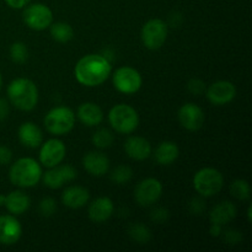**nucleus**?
<instances>
[{"label": "nucleus", "instance_id": "obj_36", "mask_svg": "<svg viewBox=\"0 0 252 252\" xmlns=\"http://www.w3.org/2000/svg\"><path fill=\"white\" fill-rule=\"evenodd\" d=\"M30 1L31 0H5L7 6H10L11 9H24L30 4Z\"/></svg>", "mask_w": 252, "mask_h": 252}, {"label": "nucleus", "instance_id": "obj_35", "mask_svg": "<svg viewBox=\"0 0 252 252\" xmlns=\"http://www.w3.org/2000/svg\"><path fill=\"white\" fill-rule=\"evenodd\" d=\"M12 159V152L6 147L0 145V165L10 164Z\"/></svg>", "mask_w": 252, "mask_h": 252}, {"label": "nucleus", "instance_id": "obj_28", "mask_svg": "<svg viewBox=\"0 0 252 252\" xmlns=\"http://www.w3.org/2000/svg\"><path fill=\"white\" fill-rule=\"evenodd\" d=\"M128 234L133 240L139 244H147L152 239V233H150L149 228L139 223L132 224L128 229Z\"/></svg>", "mask_w": 252, "mask_h": 252}, {"label": "nucleus", "instance_id": "obj_11", "mask_svg": "<svg viewBox=\"0 0 252 252\" xmlns=\"http://www.w3.org/2000/svg\"><path fill=\"white\" fill-rule=\"evenodd\" d=\"M66 148L62 140L49 139L46 143H42L41 150H39V161L47 169L58 166L65 159Z\"/></svg>", "mask_w": 252, "mask_h": 252}, {"label": "nucleus", "instance_id": "obj_9", "mask_svg": "<svg viewBox=\"0 0 252 252\" xmlns=\"http://www.w3.org/2000/svg\"><path fill=\"white\" fill-rule=\"evenodd\" d=\"M22 17L26 26L34 31H43L48 29L53 22V12L46 4L42 2L27 5Z\"/></svg>", "mask_w": 252, "mask_h": 252}, {"label": "nucleus", "instance_id": "obj_25", "mask_svg": "<svg viewBox=\"0 0 252 252\" xmlns=\"http://www.w3.org/2000/svg\"><path fill=\"white\" fill-rule=\"evenodd\" d=\"M51 36L54 41L59 43H66L71 41L74 37V30L66 22H52L51 26Z\"/></svg>", "mask_w": 252, "mask_h": 252}, {"label": "nucleus", "instance_id": "obj_13", "mask_svg": "<svg viewBox=\"0 0 252 252\" xmlns=\"http://www.w3.org/2000/svg\"><path fill=\"white\" fill-rule=\"evenodd\" d=\"M207 98L216 106H224L230 103L236 96V88L231 81L219 80L212 84L206 91Z\"/></svg>", "mask_w": 252, "mask_h": 252}, {"label": "nucleus", "instance_id": "obj_4", "mask_svg": "<svg viewBox=\"0 0 252 252\" xmlns=\"http://www.w3.org/2000/svg\"><path fill=\"white\" fill-rule=\"evenodd\" d=\"M108 122L115 132L120 134H130L139 126V115L132 106L118 103L108 112Z\"/></svg>", "mask_w": 252, "mask_h": 252}, {"label": "nucleus", "instance_id": "obj_26", "mask_svg": "<svg viewBox=\"0 0 252 252\" xmlns=\"http://www.w3.org/2000/svg\"><path fill=\"white\" fill-rule=\"evenodd\" d=\"M230 193L231 196L235 197L239 201H246L251 196L250 184L246 180L238 179L230 185Z\"/></svg>", "mask_w": 252, "mask_h": 252}, {"label": "nucleus", "instance_id": "obj_34", "mask_svg": "<svg viewBox=\"0 0 252 252\" xmlns=\"http://www.w3.org/2000/svg\"><path fill=\"white\" fill-rule=\"evenodd\" d=\"M241 239H243L241 234L239 233L238 230H233V229L226 230L225 234H224V240H225L228 244H236L239 243Z\"/></svg>", "mask_w": 252, "mask_h": 252}, {"label": "nucleus", "instance_id": "obj_33", "mask_svg": "<svg viewBox=\"0 0 252 252\" xmlns=\"http://www.w3.org/2000/svg\"><path fill=\"white\" fill-rule=\"evenodd\" d=\"M150 218H152V220H154L155 223L162 224L169 219V212L165 208H157L152 212Z\"/></svg>", "mask_w": 252, "mask_h": 252}, {"label": "nucleus", "instance_id": "obj_19", "mask_svg": "<svg viewBox=\"0 0 252 252\" xmlns=\"http://www.w3.org/2000/svg\"><path fill=\"white\" fill-rule=\"evenodd\" d=\"M19 140L24 147L30 149H36L43 143L42 130L33 122H25L19 127Z\"/></svg>", "mask_w": 252, "mask_h": 252}, {"label": "nucleus", "instance_id": "obj_6", "mask_svg": "<svg viewBox=\"0 0 252 252\" xmlns=\"http://www.w3.org/2000/svg\"><path fill=\"white\" fill-rule=\"evenodd\" d=\"M224 177L219 170L214 167H203L193 176V187L203 197H212L223 189Z\"/></svg>", "mask_w": 252, "mask_h": 252}, {"label": "nucleus", "instance_id": "obj_2", "mask_svg": "<svg viewBox=\"0 0 252 252\" xmlns=\"http://www.w3.org/2000/svg\"><path fill=\"white\" fill-rule=\"evenodd\" d=\"M7 97L11 105L20 111H32L38 103V89L26 78H17L7 86Z\"/></svg>", "mask_w": 252, "mask_h": 252}, {"label": "nucleus", "instance_id": "obj_31", "mask_svg": "<svg viewBox=\"0 0 252 252\" xmlns=\"http://www.w3.org/2000/svg\"><path fill=\"white\" fill-rule=\"evenodd\" d=\"M38 209H39V213H41V216H43V217L53 216L57 211L56 201H54L53 198H49V197L43 198L41 202H39Z\"/></svg>", "mask_w": 252, "mask_h": 252}, {"label": "nucleus", "instance_id": "obj_1", "mask_svg": "<svg viewBox=\"0 0 252 252\" xmlns=\"http://www.w3.org/2000/svg\"><path fill=\"white\" fill-rule=\"evenodd\" d=\"M112 65L101 54H88L79 59L74 69V75L79 84L88 88H95L105 83L111 75Z\"/></svg>", "mask_w": 252, "mask_h": 252}, {"label": "nucleus", "instance_id": "obj_10", "mask_svg": "<svg viewBox=\"0 0 252 252\" xmlns=\"http://www.w3.org/2000/svg\"><path fill=\"white\" fill-rule=\"evenodd\" d=\"M162 196V184L158 179L148 177L135 186L134 198L142 207H150Z\"/></svg>", "mask_w": 252, "mask_h": 252}, {"label": "nucleus", "instance_id": "obj_40", "mask_svg": "<svg viewBox=\"0 0 252 252\" xmlns=\"http://www.w3.org/2000/svg\"><path fill=\"white\" fill-rule=\"evenodd\" d=\"M248 217H249V221H251V206L248 208Z\"/></svg>", "mask_w": 252, "mask_h": 252}, {"label": "nucleus", "instance_id": "obj_7", "mask_svg": "<svg viewBox=\"0 0 252 252\" xmlns=\"http://www.w3.org/2000/svg\"><path fill=\"white\" fill-rule=\"evenodd\" d=\"M169 34V29L164 20L152 19L145 22L140 31V38L148 49L157 51L165 44Z\"/></svg>", "mask_w": 252, "mask_h": 252}, {"label": "nucleus", "instance_id": "obj_37", "mask_svg": "<svg viewBox=\"0 0 252 252\" xmlns=\"http://www.w3.org/2000/svg\"><path fill=\"white\" fill-rule=\"evenodd\" d=\"M10 107L9 102L4 98H0V122H2L4 120H6L7 116H9Z\"/></svg>", "mask_w": 252, "mask_h": 252}, {"label": "nucleus", "instance_id": "obj_30", "mask_svg": "<svg viewBox=\"0 0 252 252\" xmlns=\"http://www.w3.org/2000/svg\"><path fill=\"white\" fill-rule=\"evenodd\" d=\"M133 170L127 165H120L111 174V180L117 185H126L132 180Z\"/></svg>", "mask_w": 252, "mask_h": 252}, {"label": "nucleus", "instance_id": "obj_16", "mask_svg": "<svg viewBox=\"0 0 252 252\" xmlns=\"http://www.w3.org/2000/svg\"><path fill=\"white\" fill-rule=\"evenodd\" d=\"M152 144L149 140H147L143 137H134L127 138L125 142V152L130 159L142 161V160L148 159L152 155Z\"/></svg>", "mask_w": 252, "mask_h": 252}, {"label": "nucleus", "instance_id": "obj_8", "mask_svg": "<svg viewBox=\"0 0 252 252\" xmlns=\"http://www.w3.org/2000/svg\"><path fill=\"white\" fill-rule=\"evenodd\" d=\"M113 86L116 90L125 95L138 93L143 85V79L139 71L132 66H121L112 75Z\"/></svg>", "mask_w": 252, "mask_h": 252}, {"label": "nucleus", "instance_id": "obj_18", "mask_svg": "<svg viewBox=\"0 0 252 252\" xmlns=\"http://www.w3.org/2000/svg\"><path fill=\"white\" fill-rule=\"evenodd\" d=\"M115 211V204L108 197H98L91 202L89 207V218L94 223H103L112 217Z\"/></svg>", "mask_w": 252, "mask_h": 252}, {"label": "nucleus", "instance_id": "obj_15", "mask_svg": "<svg viewBox=\"0 0 252 252\" xmlns=\"http://www.w3.org/2000/svg\"><path fill=\"white\" fill-rule=\"evenodd\" d=\"M22 235V226L14 216H0V244L14 245Z\"/></svg>", "mask_w": 252, "mask_h": 252}, {"label": "nucleus", "instance_id": "obj_20", "mask_svg": "<svg viewBox=\"0 0 252 252\" xmlns=\"http://www.w3.org/2000/svg\"><path fill=\"white\" fill-rule=\"evenodd\" d=\"M90 199V192L83 186H70L62 193V202L65 207L71 209H78L88 204Z\"/></svg>", "mask_w": 252, "mask_h": 252}, {"label": "nucleus", "instance_id": "obj_32", "mask_svg": "<svg viewBox=\"0 0 252 252\" xmlns=\"http://www.w3.org/2000/svg\"><path fill=\"white\" fill-rule=\"evenodd\" d=\"M187 89L193 95H202L206 91V84H204V81L199 80V79H192L187 84Z\"/></svg>", "mask_w": 252, "mask_h": 252}, {"label": "nucleus", "instance_id": "obj_14", "mask_svg": "<svg viewBox=\"0 0 252 252\" xmlns=\"http://www.w3.org/2000/svg\"><path fill=\"white\" fill-rule=\"evenodd\" d=\"M76 176L78 174L73 166L59 164L58 166L51 167L48 171H46V174H42L41 179L43 180V184L48 189H61L65 182L73 181L74 179H76Z\"/></svg>", "mask_w": 252, "mask_h": 252}, {"label": "nucleus", "instance_id": "obj_24", "mask_svg": "<svg viewBox=\"0 0 252 252\" xmlns=\"http://www.w3.org/2000/svg\"><path fill=\"white\" fill-rule=\"evenodd\" d=\"M180 149L176 143L174 142H162L157 147L154 152V158L159 165H171L172 162L176 161L179 158Z\"/></svg>", "mask_w": 252, "mask_h": 252}, {"label": "nucleus", "instance_id": "obj_21", "mask_svg": "<svg viewBox=\"0 0 252 252\" xmlns=\"http://www.w3.org/2000/svg\"><path fill=\"white\" fill-rule=\"evenodd\" d=\"M236 214H238V209H236L235 204L229 201L220 202V203L216 204L211 211L209 220H211V224H218V225L223 226L234 220Z\"/></svg>", "mask_w": 252, "mask_h": 252}, {"label": "nucleus", "instance_id": "obj_29", "mask_svg": "<svg viewBox=\"0 0 252 252\" xmlns=\"http://www.w3.org/2000/svg\"><path fill=\"white\" fill-rule=\"evenodd\" d=\"M10 58L14 63L24 64L29 58V49L24 42H15L10 47Z\"/></svg>", "mask_w": 252, "mask_h": 252}, {"label": "nucleus", "instance_id": "obj_27", "mask_svg": "<svg viewBox=\"0 0 252 252\" xmlns=\"http://www.w3.org/2000/svg\"><path fill=\"white\" fill-rule=\"evenodd\" d=\"M115 137H113V133L111 130H108L107 128H101L97 129L93 135V143L96 148L98 149H106V148H110L112 145Z\"/></svg>", "mask_w": 252, "mask_h": 252}, {"label": "nucleus", "instance_id": "obj_22", "mask_svg": "<svg viewBox=\"0 0 252 252\" xmlns=\"http://www.w3.org/2000/svg\"><path fill=\"white\" fill-rule=\"evenodd\" d=\"M78 118L88 127H96L103 121V111L97 103L85 102L79 106Z\"/></svg>", "mask_w": 252, "mask_h": 252}, {"label": "nucleus", "instance_id": "obj_12", "mask_svg": "<svg viewBox=\"0 0 252 252\" xmlns=\"http://www.w3.org/2000/svg\"><path fill=\"white\" fill-rule=\"evenodd\" d=\"M177 117H179L180 125L185 129L191 130V132H197L201 129L206 121L203 110L198 105L192 102L182 105L177 113Z\"/></svg>", "mask_w": 252, "mask_h": 252}, {"label": "nucleus", "instance_id": "obj_17", "mask_svg": "<svg viewBox=\"0 0 252 252\" xmlns=\"http://www.w3.org/2000/svg\"><path fill=\"white\" fill-rule=\"evenodd\" d=\"M84 169L96 177L103 176L110 169V159L101 152H89L83 158Z\"/></svg>", "mask_w": 252, "mask_h": 252}, {"label": "nucleus", "instance_id": "obj_38", "mask_svg": "<svg viewBox=\"0 0 252 252\" xmlns=\"http://www.w3.org/2000/svg\"><path fill=\"white\" fill-rule=\"evenodd\" d=\"M209 233L213 236H220L223 233V226L218 225V224H212L211 229H209Z\"/></svg>", "mask_w": 252, "mask_h": 252}, {"label": "nucleus", "instance_id": "obj_41", "mask_svg": "<svg viewBox=\"0 0 252 252\" xmlns=\"http://www.w3.org/2000/svg\"><path fill=\"white\" fill-rule=\"evenodd\" d=\"M1 86H2V76L1 74H0V89H1Z\"/></svg>", "mask_w": 252, "mask_h": 252}, {"label": "nucleus", "instance_id": "obj_3", "mask_svg": "<svg viewBox=\"0 0 252 252\" xmlns=\"http://www.w3.org/2000/svg\"><path fill=\"white\" fill-rule=\"evenodd\" d=\"M41 177V165L32 158H21L16 160L9 170V179L11 184L21 189L36 186Z\"/></svg>", "mask_w": 252, "mask_h": 252}, {"label": "nucleus", "instance_id": "obj_5", "mask_svg": "<svg viewBox=\"0 0 252 252\" xmlns=\"http://www.w3.org/2000/svg\"><path fill=\"white\" fill-rule=\"evenodd\" d=\"M75 126V115L66 106L52 108L44 117V127L51 134L64 135L71 132Z\"/></svg>", "mask_w": 252, "mask_h": 252}, {"label": "nucleus", "instance_id": "obj_23", "mask_svg": "<svg viewBox=\"0 0 252 252\" xmlns=\"http://www.w3.org/2000/svg\"><path fill=\"white\" fill-rule=\"evenodd\" d=\"M4 206L12 216H20L30 208L31 199L22 191H12L6 196Z\"/></svg>", "mask_w": 252, "mask_h": 252}, {"label": "nucleus", "instance_id": "obj_39", "mask_svg": "<svg viewBox=\"0 0 252 252\" xmlns=\"http://www.w3.org/2000/svg\"><path fill=\"white\" fill-rule=\"evenodd\" d=\"M5 199H6V196H5V194L0 193V206H4Z\"/></svg>", "mask_w": 252, "mask_h": 252}]
</instances>
